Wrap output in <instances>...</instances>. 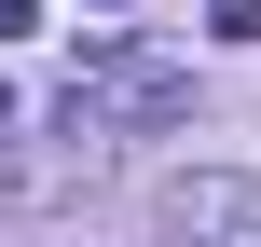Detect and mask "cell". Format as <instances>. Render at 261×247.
<instances>
[{
  "mask_svg": "<svg viewBox=\"0 0 261 247\" xmlns=\"http://www.w3.org/2000/svg\"><path fill=\"white\" fill-rule=\"evenodd\" d=\"M0 124H14V83H0Z\"/></svg>",
  "mask_w": 261,
  "mask_h": 247,
  "instance_id": "obj_4",
  "label": "cell"
},
{
  "mask_svg": "<svg viewBox=\"0 0 261 247\" xmlns=\"http://www.w3.org/2000/svg\"><path fill=\"white\" fill-rule=\"evenodd\" d=\"M28 28H41V14H28V0H0V41H28Z\"/></svg>",
  "mask_w": 261,
  "mask_h": 247,
  "instance_id": "obj_3",
  "label": "cell"
},
{
  "mask_svg": "<svg viewBox=\"0 0 261 247\" xmlns=\"http://www.w3.org/2000/svg\"><path fill=\"white\" fill-rule=\"evenodd\" d=\"M179 110H193V69H165V55H138V41H96L55 124H96V138H110V124H179Z\"/></svg>",
  "mask_w": 261,
  "mask_h": 247,
  "instance_id": "obj_1",
  "label": "cell"
},
{
  "mask_svg": "<svg viewBox=\"0 0 261 247\" xmlns=\"http://www.w3.org/2000/svg\"><path fill=\"white\" fill-rule=\"evenodd\" d=\"M165 220H179V234H261V179H220V165H193V179L165 193Z\"/></svg>",
  "mask_w": 261,
  "mask_h": 247,
  "instance_id": "obj_2",
  "label": "cell"
}]
</instances>
